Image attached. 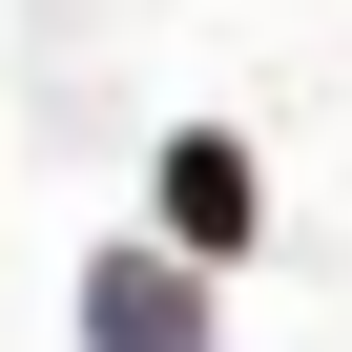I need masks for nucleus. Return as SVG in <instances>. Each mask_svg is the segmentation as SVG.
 <instances>
[{
  "label": "nucleus",
  "instance_id": "obj_2",
  "mask_svg": "<svg viewBox=\"0 0 352 352\" xmlns=\"http://www.w3.org/2000/svg\"><path fill=\"white\" fill-rule=\"evenodd\" d=\"M104 352H187V270H124L104 290Z\"/></svg>",
  "mask_w": 352,
  "mask_h": 352
},
{
  "label": "nucleus",
  "instance_id": "obj_1",
  "mask_svg": "<svg viewBox=\"0 0 352 352\" xmlns=\"http://www.w3.org/2000/svg\"><path fill=\"white\" fill-rule=\"evenodd\" d=\"M166 208H187V249H228V228H249V166H228V145H166Z\"/></svg>",
  "mask_w": 352,
  "mask_h": 352
}]
</instances>
